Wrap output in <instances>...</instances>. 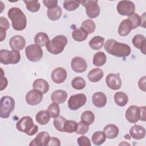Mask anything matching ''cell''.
<instances>
[{
  "mask_svg": "<svg viewBox=\"0 0 146 146\" xmlns=\"http://www.w3.org/2000/svg\"><path fill=\"white\" fill-rule=\"evenodd\" d=\"M105 50L110 54L117 57H125L129 55L131 52L129 45L119 43L113 39H107L104 45Z\"/></svg>",
  "mask_w": 146,
  "mask_h": 146,
  "instance_id": "1",
  "label": "cell"
},
{
  "mask_svg": "<svg viewBox=\"0 0 146 146\" xmlns=\"http://www.w3.org/2000/svg\"><path fill=\"white\" fill-rule=\"evenodd\" d=\"M9 19L11 21L13 28L17 31L23 30L27 25L26 17L18 7H11L7 13Z\"/></svg>",
  "mask_w": 146,
  "mask_h": 146,
  "instance_id": "2",
  "label": "cell"
},
{
  "mask_svg": "<svg viewBox=\"0 0 146 146\" xmlns=\"http://www.w3.org/2000/svg\"><path fill=\"white\" fill-rule=\"evenodd\" d=\"M17 129L27 135L33 136L38 131V126L34 124L33 119L29 116L21 117L16 124Z\"/></svg>",
  "mask_w": 146,
  "mask_h": 146,
  "instance_id": "3",
  "label": "cell"
},
{
  "mask_svg": "<svg viewBox=\"0 0 146 146\" xmlns=\"http://www.w3.org/2000/svg\"><path fill=\"white\" fill-rule=\"evenodd\" d=\"M67 42V38L64 35H57L47 43L46 44L47 50L52 54H59L64 50Z\"/></svg>",
  "mask_w": 146,
  "mask_h": 146,
  "instance_id": "4",
  "label": "cell"
},
{
  "mask_svg": "<svg viewBox=\"0 0 146 146\" xmlns=\"http://www.w3.org/2000/svg\"><path fill=\"white\" fill-rule=\"evenodd\" d=\"M21 59V54L19 51L12 50L9 51L2 49L0 51V62L5 65L18 63Z\"/></svg>",
  "mask_w": 146,
  "mask_h": 146,
  "instance_id": "5",
  "label": "cell"
},
{
  "mask_svg": "<svg viewBox=\"0 0 146 146\" xmlns=\"http://www.w3.org/2000/svg\"><path fill=\"white\" fill-rule=\"evenodd\" d=\"M14 108L15 100L12 97L5 96L1 98L0 100V117L1 118H8Z\"/></svg>",
  "mask_w": 146,
  "mask_h": 146,
  "instance_id": "6",
  "label": "cell"
},
{
  "mask_svg": "<svg viewBox=\"0 0 146 146\" xmlns=\"http://www.w3.org/2000/svg\"><path fill=\"white\" fill-rule=\"evenodd\" d=\"M84 7H86V13L90 18H95L98 17L100 13V9L97 0L79 1Z\"/></svg>",
  "mask_w": 146,
  "mask_h": 146,
  "instance_id": "7",
  "label": "cell"
},
{
  "mask_svg": "<svg viewBox=\"0 0 146 146\" xmlns=\"http://www.w3.org/2000/svg\"><path fill=\"white\" fill-rule=\"evenodd\" d=\"M27 58L31 62H37L43 57V51L39 45L32 44L27 46L25 48Z\"/></svg>",
  "mask_w": 146,
  "mask_h": 146,
  "instance_id": "8",
  "label": "cell"
},
{
  "mask_svg": "<svg viewBox=\"0 0 146 146\" xmlns=\"http://www.w3.org/2000/svg\"><path fill=\"white\" fill-rule=\"evenodd\" d=\"M87 97L83 94H77L71 95L67 102L68 107L73 111H75L83 107L86 103Z\"/></svg>",
  "mask_w": 146,
  "mask_h": 146,
  "instance_id": "9",
  "label": "cell"
},
{
  "mask_svg": "<svg viewBox=\"0 0 146 146\" xmlns=\"http://www.w3.org/2000/svg\"><path fill=\"white\" fill-rule=\"evenodd\" d=\"M116 9L120 15L128 17L135 13V5L130 1H121L118 2Z\"/></svg>",
  "mask_w": 146,
  "mask_h": 146,
  "instance_id": "10",
  "label": "cell"
},
{
  "mask_svg": "<svg viewBox=\"0 0 146 146\" xmlns=\"http://www.w3.org/2000/svg\"><path fill=\"white\" fill-rule=\"evenodd\" d=\"M26 103L30 106L39 104L43 99V94L38 90L33 89L30 90L26 95Z\"/></svg>",
  "mask_w": 146,
  "mask_h": 146,
  "instance_id": "11",
  "label": "cell"
},
{
  "mask_svg": "<svg viewBox=\"0 0 146 146\" xmlns=\"http://www.w3.org/2000/svg\"><path fill=\"white\" fill-rule=\"evenodd\" d=\"M125 116L126 119L129 123H137L140 118V107H137L136 106H129L125 111Z\"/></svg>",
  "mask_w": 146,
  "mask_h": 146,
  "instance_id": "12",
  "label": "cell"
},
{
  "mask_svg": "<svg viewBox=\"0 0 146 146\" xmlns=\"http://www.w3.org/2000/svg\"><path fill=\"white\" fill-rule=\"evenodd\" d=\"M71 67L72 70L77 73L84 72L87 68V64L86 60L80 56H76L72 59Z\"/></svg>",
  "mask_w": 146,
  "mask_h": 146,
  "instance_id": "13",
  "label": "cell"
},
{
  "mask_svg": "<svg viewBox=\"0 0 146 146\" xmlns=\"http://www.w3.org/2000/svg\"><path fill=\"white\" fill-rule=\"evenodd\" d=\"M50 136L47 132L42 131L30 142V146H47L49 143Z\"/></svg>",
  "mask_w": 146,
  "mask_h": 146,
  "instance_id": "14",
  "label": "cell"
},
{
  "mask_svg": "<svg viewBox=\"0 0 146 146\" xmlns=\"http://www.w3.org/2000/svg\"><path fill=\"white\" fill-rule=\"evenodd\" d=\"M107 86L111 90H119L121 86V80L119 75L111 73L107 75L106 78Z\"/></svg>",
  "mask_w": 146,
  "mask_h": 146,
  "instance_id": "15",
  "label": "cell"
},
{
  "mask_svg": "<svg viewBox=\"0 0 146 146\" xmlns=\"http://www.w3.org/2000/svg\"><path fill=\"white\" fill-rule=\"evenodd\" d=\"M67 74L66 70L63 67H57L51 72V77L52 81L56 84L63 83L67 78Z\"/></svg>",
  "mask_w": 146,
  "mask_h": 146,
  "instance_id": "16",
  "label": "cell"
},
{
  "mask_svg": "<svg viewBox=\"0 0 146 146\" xmlns=\"http://www.w3.org/2000/svg\"><path fill=\"white\" fill-rule=\"evenodd\" d=\"M26 45L25 38L19 35L12 36L9 40V46L12 50L20 51L23 50Z\"/></svg>",
  "mask_w": 146,
  "mask_h": 146,
  "instance_id": "17",
  "label": "cell"
},
{
  "mask_svg": "<svg viewBox=\"0 0 146 146\" xmlns=\"http://www.w3.org/2000/svg\"><path fill=\"white\" fill-rule=\"evenodd\" d=\"M132 43L135 47L140 49L142 53L145 54L146 39L144 35L141 34L135 35L132 40Z\"/></svg>",
  "mask_w": 146,
  "mask_h": 146,
  "instance_id": "18",
  "label": "cell"
},
{
  "mask_svg": "<svg viewBox=\"0 0 146 146\" xmlns=\"http://www.w3.org/2000/svg\"><path fill=\"white\" fill-rule=\"evenodd\" d=\"M129 134L133 139L141 140L145 136V129L141 125L135 124L130 128Z\"/></svg>",
  "mask_w": 146,
  "mask_h": 146,
  "instance_id": "19",
  "label": "cell"
},
{
  "mask_svg": "<svg viewBox=\"0 0 146 146\" xmlns=\"http://www.w3.org/2000/svg\"><path fill=\"white\" fill-rule=\"evenodd\" d=\"M68 97L67 93L63 90H57L54 91L51 95V99L53 103L62 104L64 103Z\"/></svg>",
  "mask_w": 146,
  "mask_h": 146,
  "instance_id": "20",
  "label": "cell"
},
{
  "mask_svg": "<svg viewBox=\"0 0 146 146\" xmlns=\"http://www.w3.org/2000/svg\"><path fill=\"white\" fill-rule=\"evenodd\" d=\"M92 101L95 107L98 108H102L106 105L107 99L103 92H96L93 94Z\"/></svg>",
  "mask_w": 146,
  "mask_h": 146,
  "instance_id": "21",
  "label": "cell"
},
{
  "mask_svg": "<svg viewBox=\"0 0 146 146\" xmlns=\"http://www.w3.org/2000/svg\"><path fill=\"white\" fill-rule=\"evenodd\" d=\"M33 87L34 89L38 90L43 94H44L48 91L50 86L46 80L43 79H37L34 81Z\"/></svg>",
  "mask_w": 146,
  "mask_h": 146,
  "instance_id": "22",
  "label": "cell"
},
{
  "mask_svg": "<svg viewBox=\"0 0 146 146\" xmlns=\"http://www.w3.org/2000/svg\"><path fill=\"white\" fill-rule=\"evenodd\" d=\"M132 30V26L131 22L128 19H125L120 22L118 28V34L120 36H125L128 35Z\"/></svg>",
  "mask_w": 146,
  "mask_h": 146,
  "instance_id": "23",
  "label": "cell"
},
{
  "mask_svg": "<svg viewBox=\"0 0 146 146\" xmlns=\"http://www.w3.org/2000/svg\"><path fill=\"white\" fill-rule=\"evenodd\" d=\"M103 132L104 133L107 138L112 139L116 138L119 133V128L115 124H110L105 126L103 129Z\"/></svg>",
  "mask_w": 146,
  "mask_h": 146,
  "instance_id": "24",
  "label": "cell"
},
{
  "mask_svg": "<svg viewBox=\"0 0 146 146\" xmlns=\"http://www.w3.org/2000/svg\"><path fill=\"white\" fill-rule=\"evenodd\" d=\"M103 75L104 73L103 70L99 68H96L89 71L87 78L90 82L96 83L100 81L103 77Z\"/></svg>",
  "mask_w": 146,
  "mask_h": 146,
  "instance_id": "25",
  "label": "cell"
},
{
  "mask_svg": "<svg viewBox=\"0 0 146 146\" xmlns=\"http://www.w3.org/2000/svg\"><path fill=\"white\" fill-rule=\"evenodd\" d=\"M114 101L118 106L124 107L128 102V97L125 92L119 91L114 95Z\"/></svg>",
  "mask_w": 146,
  "mask_h": 146,
  "instance_id": "26",
  "label": "cell"
},
{
  "mask_svg": "<svg viewBox=\"0 0 146 146\" xmlns=\"http://www.w3.org/2000/svg\"><path fill=\"white\" fill-rule=\"evenodd\" d=\"M62 14V10L60 6H56L54 8L48 9L47 15L48 18L51 21H57L60 18Z\"/></svg>",
  "mask_w": 146,
  "mask_h": 146,
  "instance_id": "27",
  "label": "cell"
},
{
  "mask_svg": "<svg viewBox=\"0 0 146 146\" xmlns=\"http://www.w3.org/2000/svg\"><path fill=\"white\" fill-rule=\"evenodd\" d=\"M104 38L100 36H95L93 37L89 42L90 48L95 50H99L102 48L104 45Z\"/></svg>",
  "mask_w": 146,
  "mask_h": 146,
  "instance_id": "28",
  "label": "cell"
},
{
  "mask_svg": "<svg viewBox=\"0 0 146 146\" xmlns=\"http://www.w3.org/2000/svg\"><path fill=\"white\" fill-rule=\"evenodd\" d=\"M106 61L107 56L104 52L102 51H98L94 54L92 60V63L94 66L101 67L106 63Z\"/></svg>",
  "mask_w": 146,
  "mask_h": 146,
  "instance_id": "29",
  "label": "cell"
},
{
  "mask_svg": "<svg viewBox=\"0 0 146 146\" xmlns=\"http://www.w3.org/2000/svg\"><path fill=\"white\" fill-rule=\"evenodd\" d=\"M72 37L76 42H83L87 38L88 33L83 29L79 28L74 30L72 32Z\"/></svg>",
  "mask_w": 146,
  "mask_h": 146,
  "instance_id": "30",
  "label": "cell"
},
{
  "mask_svg": "<svg viewBox=\"0 0 146 146\" xmlns=\"http://www.w3.org/2000/svg\"><path fill=\"white\" fill-rule=\"evenodd\" d=\"M50 120V116L47 111L42 110L39 111L35 116L36 121L40 125L47 124Z\"/></svg>",
  "mask_w": 146,
  "mask_h": 146,
  "instance_id": "31",
  "label": "cell"
},
{
  "mask_svg": "<svg viewBox=\"0 0 146 146\" xmlns=\"http://www.w3.org/2000/svg\"><path fill=\"white\" fill-rule=\"evenodd\" d=\"M49 41L50 39L48 35L43 32H39L37 33L34 37L35 44H36L40 47L46 46Z\"/></svg>",
  "mask_w": 146,
  "mask_h": 146,
  "instance_id": "32",
  "label": "cell"
},
{
  "mask_svg": "<svg viewBox=\"0 0 146 146\" xmlns=\"http://www.w3.org/2000/svg\"><path fill=\"white\" fill-rule=\"evenodd\" d=\"M106 136L103 131H96L92 136L91 140L95 145H100L102 144L106 140Z\"/></svg>",
  "mask_w": 146,
  "mask_h": 146,
  "instance_id": "33",
  "label": "cell"
},
{
  "mask_svg": "<svg viewBox=\"0 0 146 146\" xmlns=\"http://www.w3.org/2000/svg\"><path fill=\"white\" fill-rule=\"evenodd\" d=\"M80 27L85 30L88 33V34H90L94 32L96 25L95 22L92 19H87L86 20H84L82 23Z\"/></svg>",
  "mask_w": 146,
  "mask_h": 146,
  "instance_id": "34",
  "label": "cell"
},
{
  "mask_svg": "<svg viewBox=\"0 0 146 146\" xmlns=\"http://www.w3.org/2000/svg\"><path fill=\"white\" fill-rule=\"evenodd\" d=\"M80 120L86 123L88 125H91L95 120L94 113L91 111H85L82 113Z\"/></svg>",
  "mask_w": 146,
  "mask_h": 146,
  "instance_id": "35",
  "label": "cell"
},
{
  "mask_svg": "<svg viewBox=\"0 0 146 146\" xmlns=\"http://www.w3.org/2000/svg\"><path fill=\"white\" fill-rule=\"evenodd\" d=\"M78 126L76 121L72 120H66L64 124L63 128V132L67 133H73L76 131Z\"/></svg>",
  "mask_w": 146,
  "mask_h": 146,
  "instance_id": "36",
  "label": "cell"
},
{
  "mask_svg": "<svg viewBox=\"0 0 146 146\" xmlns=\"http://www.w3.org/2000/svg\"><path fill=\"white\" fill-rule=\"evenodd\" d=\"M86 81L80 76H76L71 81V86L72 88L78 90L83 89L86 87Z\"/></svg>",
  "mask_w": 146,
  "mask_h": 146,
  "instance_id": "37",
  "label": "cell"
},
{
  "mask_svg": "<svg viewBox=\"0 0 146 146\" xmlns=\"http://www.w3.org/2000/svg\"><path fill=\"white\" fill-rule=\"evenodd\" d=\"M47 111L48 112L50 117L55 118L58 117L60 114V107L58 104L52 103L49 105L47 108Z\"/></svg>",
  "mask_w": 146,
  "mask_h": 146,
  "instance_id": "38",
  "label": "cell"
},
{
  "mask_svg": "<svg viewBox=\"0 0 146 146\" xmlns=\"http://www.w3.org/2000/svg\"><path fill=\"white\" fill-rule=\"evenodd\" d=\"M26 9L31 13H35L39 11L40 5L38 1H25Z\"/></svg>",
  "mask_w": 146,
  "mask_h": 146,
  "instance_id": "39",
  "label": "cell"
},
{
  "mask_svg": "<svg viewBox=\"0 0 146 146\" xmlns=\"http://www.w3.org/2000/svg\"><path fill=\"white\" fill-rule=\"evenodd\" d=\"M80 5L79 1L66 0L63 2V7L65 10L69 11L75 10Z\"/></svg>",
  "mask_w": 146,
  "mask_h": 146,
  "instance_id": "40",
  "label": "cell"
},
{
  "mask_svg": "<svg viewBox=\"0 0 146 146\" xmlns=\"http://www.w3.org/2000/svg\"><path fill=\"white\" fill-rule=\"evenodd\" d=\"M131 23L132 26V30L136 29L141 25V17L137 13H134L132 15L128 17L127 18Z\"/></svg>",
  "mask_w": 146,
  "mask_h": 146,
  "instance_id": "41",
  "label": "cell"
},
{
  "mask_svg": "<svg viewBox=\"0 0 146 146\" xmlns=\"http://www.w3.org/2000/svg\"><path fill=\"white\" fill-rule=\"evenodd\" d=\"M66 120L67 119L62 116H58L54 118L53 120V124L55 129L58 131L63 132V125Z\"/></svg>",
  "mask_w": 146,
  "mask_h": 146,
  "instance_id": "42",
  "label": "cell"
},
{
  "mask_svg": "<svg viewBox=\"0 0 146 146\" xmlns=\"http://www.w3.org/2000/svg\"><path fill=\"white\" fill-rule=\"evenodd\" d=\"M88 129H89V125L86 123L80 121L78 123L77 128L75 132L77 134L83 135L88 132Z\"/></svg>",
  "mask_w": 146,
  "mask_h": 146,
  "instance_id": "43",
  "label": "cell"
},
{
  "mask_svg": "<svg viewBox=\"0 0 146 146\" xmlns=\"http://www.w3.org/2000/svg\"><path fill=\"white\" fill-rule=\"evenodd\" d=\"M78 144L80 146H91V143L90 139L85 136H81L77 139Z\"/></svg>",
  "mask_w": 146,
  "mask_h": 146,
  "instance_id": "44",
  "label": "cell"
},
{
  "mask_svg": "<svg viewBox=\"0 0 146 146\" xmlns=\"http://www.w3.org/2000/svg\"><path fill=\"white\" fill-rule=\"evenodd\" d=\"M43 3L48 9H52L58 6V1L56 0H43Z\"/></svg>",
  "mask_w": 146,
  "mask_h": 146,
  "instance_id": "45",
  "label": "cell"
},
{
  "mask_svg": "<svg viewBox=\"0 0 146 146\" xmlns=\"http://www.w3.org/2000/svg\"><path fill=\"white\" fill-rule=\"evenodd\" d=\"M1 70L2 71L1 73V84H0V91H2L4 89H5L8 84V82H7V79L6 78L3 77V71L2 69V68H1Z\"/></svg>",
  "mask_w": 146,
  "mask_h": 146,
  "instance_id": "46",
  "label": "cell"
},
{
  "mask_svg": "<svg viewBox=\"0 0 146 146\" xmlns=\"http://www.w3.org/2000/svg\"><path fill=\"white\" fill-rule=\"evenodd\" d=\"M0 27L5 29L6 30L9 29L10 23L5 17H0Z\"/></svg>",
  "mask_w": 146,
  "mask_h": 146,
  "instance_id": "47",
  "label": "cell"
},
{
  "mask_svg": "<svg viewBox=\"0 0 146 146\" xmlns=\"http://www.w3.org/2000/svg\"><path fill=\"white\" fill-rule=\"evenodd\" d=\"M145 76H144L143 77H142L140 79V80H139L138 82V86L139 88L142 90L144 92H145Z\"/></svg>",
  "mask_w": 146,
  "mask_h": 146,
  "instance_id": "48",
  "label": "cell"
},
{
  "mask_svg": "<svg viewBox=\"0 0 146 146\" xmlns=\"http://www.w3.org/2000/svg\"><path fill=\"white\" fill-rule=\"evenodd\" d=\"M60 145V140L56 137H50V140H49V143L48 144V145H56V146H59Z\"/></svg>",
  "mask_w": 146,
  "mask_h": 146,
  "instance_id": "49",
  "label": "cell"
},
{
  "mask_svg": "<svg viewBox=\"0 0 146 146\" xmlns=\"http://www.w3.org/2000/svg\"><path fill=\"white\" fill-rule=\"evenodd\" d=\"M140 120L143 121H145V107H140Z\"/></svg>",
  "mask_w": 146,
  "mask_h": 146,
  "instance_id": "50",
  "label": "cell"
},
{
  "mask_svg": "<svg viewBox=\"0 0 146 146\" xmlns=\"http://www.w3.org/2000/svg\"><path fill=\"white\" fill-rule=\"evenodd\" d=\"M6 30L0 27V38H1L0 41L1 42H2L6 38Z\"/></svg>",
  "mask_w": 146,
  "mask_h": 146,
  "instance_id": "51",
  "label": "cell"
}]
</instances>
